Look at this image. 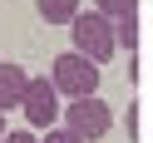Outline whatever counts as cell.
<instances>
[{"mask_svg":"<svg viewBox=\"0 0 153 143\" xmlns=\"http://www.w3.org/2000/svg\"><path fill=\"white\" fill-rule=\"evenodd\" d=\"M64 128H74L84 143H99L104 133L114 128V109L99 99V94H84V99H69L64 104Z\"/></svg>","mask_w":153,"mask_h":143,"instance_id":"3","label":"cell"},{"mask_svg":"<svg viewBox=\"0 0 153 143\" xmlns=\"http://www.w3.org/2000/svg\"><path fill=\"white\" fill-rule=\"evenodd\" d=\"M35 10H40L45 25H69L79 15V0H35Z\"/></svg>","mask_w":153,"mask_h":143,"instance_id":"6","label":"cell"},{"mask_svg":"<svg viewBox=\"0 0 153 143\" xmlns=\"http://www.w3.org/2000/svg\"><path fill=\"white\" fill-rule=\"evenodd\" d=\"M114 35H119V44L123 50H138V10H128V15H119V20H114Z\"/></svg>","mask_w":153,"mask_h":143,"instance_id":"7","label":"cell"},{"mask_svg":"<svg viewBox=\"0 0 153 143\" xmlns=\"http://www.w3.org/2000/svg\"><path fill=\"white\" fill-rule=\"evenodd\" d=\"M25 89H30V74L20 69V64H0V109L10 113L25 104Z\"/></svg>","mask_w":153,"mask_h":143,"instance_id":"5","label":"cell"},{"mask_svg":"<svg viewBox=\"0 0 153 143\" xmlns=\"http://www.w3.org/2000/svg\"><path fill=\"white\" fill-rule=\"evenodd\" d=\"M20 113H25V123H30V128H54V119H64L54 79H30V89H25V104H20Z\"/></svg>","mask_w":153,"mask_h":143,"instance_id":"4","label":"cell"},{"mask_svg":"<svg viewBox=\"0 0 153 143\" xmlns=\"http://www.w3.org/2000/svg\"><path fill=\"white\" fill-rule=\"evenodd\" d=\"M0 138H5V109H0Z\"/></svg>","mask_w":153,"mask_h":143,"instance_id":"12","label":"cell"},{"mask_svg":"<svg viewBox=\"0 0 153 143\" xmlns=\"http://www.w3.org/2000/svg\"><path fill=\"white\" fill-rule=\"evenodd\" d=\"M40 143H84V138H79L74 128H45V138H40Z\"/></svg>","mask_w":153,"mask_h":143,"instance_id":"9","label":"cell"},{"mask_svg":"<svg viewBox=\"0 0 153 143\" xmlns=\"http://www.w3.org/2000/svg\"><path fill=\"white\" fill-rule=\"evenodd\" d=\"M0 143H40V138H35V128H15V133H5Z\"/></svg>","mask_w":153,"mask_h":143,"instance_id":"11","label":"cell"},{"mask_svg":"<svg viewBox=\"0 0 153 143\" xmlns=\"http://www.w3.org/2000/svg\"><path fill=\"white\" fill-rule=\"evenodd\" d=\"M94 10H104V15H128V10H138V0H94Z\"/></svg>","mask_w":153,"mask_h":143,"instance_id":"8","label":"cell"},{"mask_svg":"<svg viewBox=\"0 0 153 143\" xmlns=\"http://www.w3.org/2000/svg\"><path fill=\"white\" fill-rule=\"evenodd\" d=\"M50 79L64 99H84V94H99V64L79 50H64L59 59L50 64Z\"/></svg>","mask_w":153,"mask_h":143,"instance_id":"2","label":"cell"},{"mask_svg":"<svg viewBox=\"0 0 153 143\" xmlns=\"http://www.w3.org/2000/svg\"><path fill=\"white\" fill-rule=\"evenodd\" d=\"M123 128H128V138L138 143V104H128V113H123Z\"/></svg>","mask_w":153,"mask_h":143,"instance_id":"10","label":"cell"},{"mask_svg":"<svg viewBox=\"0 0 153 143\" xmlns=\"http://www.w3.org/2000/svg\"><path fill=\"white\" fill-rule=\"evenodd\" d=\"M69 40H74V50H79V54H89L94 64L114 59V50H119L114 15H104V10H79V15L69 20Z\"/></svg>","mask_w":153,"mask_h":143,"instance_id":"1","label":"cell"}]
</instances>
